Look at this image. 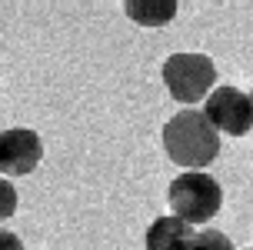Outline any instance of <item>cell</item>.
Wrapping results in <instances>:
<instances>
[{
  "label": "cell",
  "instance_id": "obj_1",
  "mask_svg": "<svg viewBox=\"0 0 253 250\" xmlns=\"http://www.w3.org/2000/svg\"><path fill=\"white\" fill-rule=\"evenodd\" d=\"M164 150L183 170H203L220 153V134L210 127L203 110L187 107L164 124Z\"/></svg>",
  "mask_w": 253,
  "mask_h": 250
},
{
  "label": "cell",
  "instance_id": "obj_2",
  "mask_svg": "<svg viewBox=\"0 0 253 250\" xmlns=\"http://www.w3.org/2000/svg\"><path fill=\"white\" fill-rule=\"evenodd\" d=\"M167 200H170L173 217H180L183 224L193 227V224H207L220 213L223 190L216 184V177H210L207 170H183L180 177L170 180Z\"/></svg>",
  "mask_w": 253,
  "mask_h": 250
},
{
  "label": "cell",
  "instance_id": "obj_3",
  "mask_svg": "<svg viewBox=\"0 0 253 250\" xmlns=\"http://www.w3.org/2000/svg\"><path fill=\"white\" fill-rule=\"evenodd\" d=\"M164 84L173 100L193 107L210 97L216 84V67L207 53H170L164 60Z\"/></svg>",
  "mask_w": 253,
  "mask_h": 250
},
{
  "label": "cell",
  "instance_id": "obj_4",
  "mask_svg": "<svg viewBox=\"0 0 253 250\" xmlns=\"http://www.w3.org/2000/svg\"><path fill=\"white\" fill-rule=\"evenodd\" d=\"M203 117L210 120L216 134H230V137H243L253 127V107L250 94L237 87H213L210 97L203 100Z\"/></svg>",
  "mask_w": 253,
  "mask_h": 250
},
{
  "label": "cell",
  "instance_id": "obj_5",
  "mask_svg": "<svg viewBox=\"0 0 253 250\" xmlns=\"http://www.w3.org/2000/svg\"><path fill=\"white\" fill-rule=\"evenodd\" d=\"M43 160V140L30 127H10L0 134V177L34 174Z\"/></svg>",
  "mask_w": 253,
  "mask_h": 250
},
{
  "label": "cell",
  "instance_id": "obj_6",
  "mask_svg": "<svg viewBox=\"0 0 253 250\" xmlns=\"http://www.w3.org/2000/svg\"><path fill=\"white\" fill-rule=\"evenodd\" d=\"M147 250H190L193 244V230L190 224H183L180 217L167 213V217H157L150 227H147Z\"/></svg>",
  "mask_w": 253,
  "mask_h": 250
},
{
  "label": "cell",
  "instance_id": "obj_7",
  "mask_svg": "<svg viewBox=\"0 0 253 250\" xmlns=\"http://www.w3.org/2000/svg\"><path fill=\"white\" fill-rule=\"evenodd\" d=\"M124 10L140 27H164L177 17V0H126Z\"/></svg>",
  "mask_w": 253,
  "mask_h": 250
},
{
  "label": "cell",
  "instance_id": "obj_8",
  "mask_svg": "<svg viewBox=\"0 0 253 250\" xmlns=\"http://www.w3.org/2000/svg\"><path fill=\"white\" fill-rule=\"evenodd\" d=\"M190 250H233V244H230V237L220 234V230H197Z\"/></svg>",
  "mask_w": 253,
  "mask_h": 250
},
{
  "label": "cell",
  "instance_id": "obj_9",
  "mask_svg": "<svg viewBox=\"0 0 253 250\" xmlns=\"http://www.w3.org/2000/svg\"><path fill=\"white\" fill-rule=\"evenodd\" d=\"M17 187H13L7 177H0V220H10L17 213Z\"/></svg>",
  "mask_w": 253,
  "mask_h": 250
},
{
  "label": "cell",
  "instance_id": "obj_10",
  "mask_svg": "<svg viewBox=\"0 0 253 250\" xmlns=\"http://www.w3.org/2000/svg\"><path fill=\"white\" fill-rule=\"evenodd\" d=\"M0 250H24V244H20V237H17V234L0 230Z\"/></svg>",
  "mask_w": 253,
  "mask_h": 250
},
{
  "label": "cell",
  "instance_id": "obj_11",
  "mask_svg": "<svg viewBox=\"0 0 253 250\" xmlns=\"http://www.w3.org/2000/svg\"><path fill=\"white\" fill-rule=\"evenodd\" d=\"M250 107H253V90H250Z\"/></svg>",
  "mask_w": 253,
  "mask_h": 250
},
{
  "label": "cell",
  "instance_id": "obj_12",
  "mask_svg": "<svg viewBox=\"0 0 253 250\" xmlns=\"http://www.w3.org/2000/svg\"><path fill=\"white\" fill-rule=\"evenodd\" d=\"M247 250H253V247H247Z\"/></svg>",
  "mask_w": 253,
  "mask_h": 250
}]
</instances>
